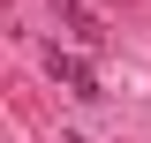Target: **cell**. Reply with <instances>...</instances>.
I'll use <instances>...</instances> for the list:
<instances>
[{
  "instance_id": "6da1fadb",
  "label": "cell",
  "mask_w": 151,
  "mask_h": 143,
  "mask_svg": "<svg viewBox=\"0 0 151 143\" xmlns=\"http://www.w3.org/2000/svg\"><path fill=\"white\" fill-rule=\"evenodd\" d=\"M45 68H53V75H60V83H68V90H76V98H98V75H91V68H83V60H76V53H60V45H53V53H45Z\"/></svg>"
},
{
  "instance_id": "7a4b0ae2",
  "label": "cell",
  "mask_w": 151,
  "mask_h": 143,
  "mask_svg": "<svg viewBox=\"0 0 151 143\" xmlns=\"http://www.w3.org/2000/svg\"><path fill=\"white\" fill-rule=\"evenodd\" d=\"M68 30H76V38H83V45H98V38H106V30H98V23H91V15H83V8H68Z\"/></svg>"
},
{
  "instance_id": "3957f363",
  "label": "cell",
  "mask_w": 151,
  "mask_h": 143,
  "mask_svg": "<svg viewBox=\"0 0 151 143\" xmlns=\"http://www.w3.org/2000/svg\"><path fill=\"white\" fill-rule=\"evenodd\" d=\"M60 143H83V136H60Z\"/></svg>"
}]
</instances>
